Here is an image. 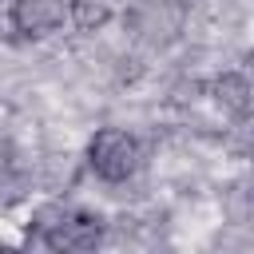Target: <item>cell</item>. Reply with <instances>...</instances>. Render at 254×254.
<instances>
[{"label":"cell","instance_id":"1","mask_svg":"<svg viewBox=\"0 0 254 254\" xmlns=\"http://www.w3.org/2000/svg\"><path fill=\"white\" fill-rule=\"evenodd\" d=\"M32 230L48 250H64V254H87L103 242V218L87 210H71L64 202H44L32 214Z\"/></svg>","mask_w":254,"mask_h":254},{"label":"cell","instance_id":"2","mask_svg":"<svg viewBox=\"0 0 254 254\" xmlns=\"http://www.w3.org/2000/svg\"><path fill=\"white\" fill-rule=\"evenodd\" d=\"M87 167L103 183H127L143 167V147L123 127H99L87 143Z\"/></svg>","mask_w":254,"mask_h":254},{"label":"cell","instance_id":"3","mask_svg":"<svg viewBox=\"0 0 254 254\" xmlns=\"http://www.w3.org/2000/svg\"><path fill=\"white\" fill-rule=\"evenodd\" d=\"M183 16L187 4L179 0H135L127 12V32L147 48H163L183 32Z\"/></svg>","mask_w":254,"mask_h":254},{"label":"cell","instance_id":"4","mask_svg":"<svg viewBox=\"0 0 254 254\" xmlns=\"http://www.w3.org/2000/svg\"><path fill=\"white\" fill-rule=\"evenodd\" d=\"M64 0H12L8 4V24L20 40H48L52 32L64 28Z\"/></svg>","mask_w":254,"mask_h":254},{"label":"cell","instance_id":"5","mask_svg":"<svg viewBox=\"0 0 254 254\" xmlns=\"http://www.w3.org/2000/svg\"><path fill=\"white\" fill-rule=\"evenodd\" d=\"M210 95H214V103L222 107V111H230L234 119H246L250 115V79L242 75V71H222V75H214V83H210Z\"/></svg>","mask_w":254,"mask_h":254},{"label":"cell","instance_id":"6","mask_svg":"<svg viewBox=\"0 0 254 254\" xmlns=\"http://www.w3.org/2000/svg\"><path fill=\"white\" fill-rule=\"evenodd\" d=\"M64 8H67V20L79 32H99L115 16V0H67Z\"/></svg>","mask_w":254,"mask_h":254},{"label":"cell","instance_id":"7","mask_svg":"<svg viewBox=\"0 0 254 254\" xmlns=\"http://www.w3.org/2000/svg\"><path fill=\"white\" fill-rule=\"evenodd\" d=\"M12 167H16V159H12V147H8V143H0V187L12 179Z\"/></svg>","mask_w":254,"mask_h":254}]
</instances>
